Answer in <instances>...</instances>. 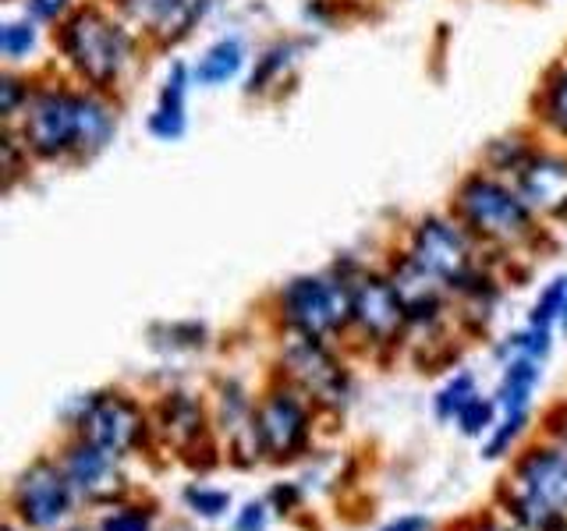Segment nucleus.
<instances>
[{
    "label": "nucleus",
    "instance_id": "1",
    "mask_svg": "<svg viewBox=\"0 0 567 531\" xmlns=\"http://www.w3.org/2000/svg\"><path fill=\"white\" fill-rule=\"evenodd\" d=\"M121 96L85 88L64 79L61 71H47L35 79L25 114L4 132L18 135L40 170H75L111 153L121 138Z\"/></svg>",
    "mask_w": 567,
    "mask_h": 531
},
{
    "label": "nucleus",
    "instance_id": "17",
    "mask_svg": "<svg viewBox=\"0 0 567 531\" xmlns=\"http://www.w3.org/2000/svg\"><path fill=\"white\" fill-rule=\"evenodd\" d=\"M0 64L25 75H47L53 71V32L18 8H8L0 18Z\"/></svg>",
    "mask_w": 567,
    "mask_h": 531
},
{
    "label": "nucleus",
    "instance_id": "30",
    "mask_svg": "<svg viewBox=\"0 0 567 531\" xmlns=\"http://www.w3.org/2000/svg\"><path fill=\"white\" fill-rule=\"evenodd\" d=\"M496 412H501V404H496V397H472L465 404V412H461L454 421H457V429L465 433V436H483L489 433L493 425H496Z\"/></svg>",
    "mask_w": 567,
    "mask_h": 531
},
{
    "label": "nucleus",
    "instance_id": "22",
    "mask_svg": "<svg viewBox=\"0 0 567 531\" xmlns=\"http://www.w3.org/2000/svg\"><path fill=\"white\" fill-rule=\"evenodd\" d=\"M543 365L536 358H511L501 365V383H496V404L504 415H518L532 407V397L543 383Z\"/></svg>",
    "mask_w": 567,
    "mask_h": 531
},
{
    "label": "nucleus",
    "instance_id": "20",
    "mask_svg": "<svg viewBox=\"0 0 567 531\" xmlns=\"http://www.w3.org/2000/svg\"><path fill=\"white\" fill-rule=\"evenodd\" d=\"M153 421L177 450H188L199 439H206V407L199 397L185 394V389H171V394L159 397Z\"/></svg>",
    "mask_w": 567,
    "mask_h": 531
},
{
    "label": "nucleus",
    "instance_id": "34",
    "mask_svg": "<svg viewBox=\"0 0 567 531\" xmlns=\"http://www.w3.org/2000/svg\"><path fill=\"white\" fill-rule=\"evenodd\" d=\"M262 528H266V507L262 503H248L235 521V531H262Z\"/></svg>",
    "mask_w": 567,
    "mask_h": 531
},
{
    "label": "nucleus",
    "instance_id": "23",
    "mask_svg": "<svg viewBox=\"0 0 567 531\" xmlns=\"http://www.w3.org/2000/svg\"><path fill=\"white\" fill-rule=\"evenodd\" d=\"M150 344L159 354H199L209 347V326L199 319H164L150 326Z\"/></svg>",
    "mask_w": 567,
    "mask_h": 531
},
{
    "label": "nucleus",
    "instance_id": "10",
    "mask_svg": "<svg viewBox=\"0 0 567 531\" xmlns=\"http://www.w3.org/2000/svg\"><path fill=\"white\" fill-rule=\"evenodd\" d=\"M75 429L82 439L96 442L106 454H132L146 439V412L142 404L121 389H103V394H85L75 404Z\"/></svg>",
    "mask_w": 567,
    "mask_h": 531
},
{
    "label": "nucleus",
    "instance_id": "35",
    "mask_svg": "<svg viewBox=\"0 0 567 531\" xmlns=\"http://www.w3.org/2000/svg\"><path fill=\"white\" fill-rule=\"evenodd\" d=\"M383 531H430V524H425L422 518H401L394 524H386Z\"/></svg>",
    "mask_w": 567,
    "mask_h": 531
},
{
    "label": "nucleus",
    "instance_id": "36",
    "mask_svg": "<svg viewBox=\"0 0 567 531\" xmlns=\"http://www.w3.org/2000/svg\"><path fill=\"white\" fill-rule=\"evenodd\" d=\"M274 503H280V507H295V503H298V492H295L291 486H288V489H280V486H277V489H274Z\"/></svg>",
    "mask_w": 567,
    "mask_h": 531
},
{
    "label": "nucleus",
    "instance_id": "29",
    "mask_svg": "<svg viewBox=\"0 0 567 531\" xmlns=\"http://www.w3.org/2000/svg\"><path fill=\"white\" fill-rule=\"evenodd\" d=\"M82 4H85V0H11V8H18L22 14H29L32 22L47 25L50 32H53V29H61Z\"/></svg>",
    "mask_w": 567,
    "mask_h": 531
},
{
    "label": "nucleus",
    "instance_id": "6",
    "mask_svg": "<svg viewBox=\"0 0 567 531\" xmlns=\"http://www.w3.org/2000/svg\"><path fill=\"white\" fill-rule=\"evenodd\" d=\"M274 323L280 333L316 336V341H348L351 294L348 280L327 266L319 273H298L284 280L270 301Z\"/></svg>",
    "mask_w": 567,
    "mask_h": 531
},
{
    "label": "nucleus",
    "instance_id": "4",
    "mask_svg": "<svg viewBox=\"0 0 567 531\" xmlns=\"http://www.w3.org/2000/svg\"><path fill=\"white\" fill-rule=\"evenodd\" d=\"M333 270L348 280L351 294V326L348 341L362 351H398L412 336L408 309L394 288V280L383 270V262H369L354 252H341Z\"/></svg>",
    "mask_w": 567,
    "mask_h": 531
},
{
    "label": "nucleus",
    "instance_id": "5",
    "mask_svg": "<svg viewBox=\"0 0 567 531\" xmlns=\"http://www.w3.org/2000/svg\"><path fill=\"white\" fill-rule=\"evenodd\" d=\"M398 244L404 248L415 262H422L433 277H440L451 288V298L468 288L475 277H483L496 262L472 230L461 223L454 212L443 209H425L401 227Z\"/></svg>",
    "mask_w": 567,
    "mask_h": 531
},
{
    "label": "nucleus",
    "instance_id": "12",
    "mask_svg": "<svg viewBox=\"0 0 567 531\" xmlns=\"http://www.w3.org/2000/svg\"><path fill=\"white\" fill-rule=\"evenodd\" d=\"M522 191L528 209L554 230H567V146L543 138L539 149L511 181Z\"/></svg>",
    "mask_w": 567,
    "mask_h": 531
},
{
    "label": "nucleus",
    "instance_id": "3",
    "mask_svg": "<svg viewBox=\"0 0 567 531\" xmlns=\"http://www.w3.org/2000/svg\"><path fill=\"white\" fill-rule=\"evenodd\" d=\"M447 209L465 223L478 244L514 277L518 262H536L554 248L557 235L549 230L536 212L528 209L522 191L504 177L483 167L465 170L447 195Z\"/></svg>",
    "mask_w": 567,
    "mask_h": 531
},
{
    "label": "nucleus",
    "instance_id": "26",
    "mask_svg": "<svg viewBox=\"0 0 567 531\" xmlns=\"http://www.w3.org/2000/svg\"><path fill=\"white\" fill-rule=\"evenodd\" d=\"M478 397V383L472 372H454V376L436 389L433 397V412L440 421H454L461 412H465V404Z\"/></svg>",
    "mask_w": 567,
    "mask_h": 531
},
{
    "label": "nucleus",
    "instance_id": "19",
    "mask_svg": "<svg viewBox=\"0 0 567 531\" xmlns=\"http://www.w3.org/2000/svg\"><path fill=\"white\" fill-rule=\"evenodd\" d=\"M64 471L82 496L89 500H111L121 489V475L114 471V454H106L103 447L89 439H79L75 447L68 450Z\"/></svg>",
    "mask_w": 567,
    "mask_h": 531
},
{
    "label": "nucleus",
    "instance_id": "18",
    "mask_svg": "<svg viewBox=\"0 0 567 531\" xmlns=\"http://www.w3.org/2000/svg\"><path fill=\"white\" fill-rule=\"evenodd\" d=\"M528 114H532L528 124L543 138L567 146V50L546 64V71L536 82V93H532Z\"/></svg>",
    "mask_w": 567,
    "mask_h": 531
},
{
    "label": "nucleus",
    "instance_id": "21",
    "mask_svg": "<svg viewBox=\"0 0 567 531\" xmlns=\"http://www.w3.org/2000/svg\"><path fill=\"white\" fill-rule=\"evenodd\" d=\"M543 135L532 128V124H522V128H507L501 135H493L483 149H478V167L504 177V181H514L522 174V167L532 159V153L539 149Z\"/></svg>",
    "mask_w": 567,
    "mask_h": 531
},
{
    "label": "nucleus",
    "instance_id": "37",
    "mask_svg": "<svg viewBox=\"0 0 567 531\" xmlns=\"http://www.w3.org/2000/svg\"><path fill=\"white\" fill-rule=\"evenodd\" d=\"M557 333L567 336V291H564V305H560V319H557Z\"/></svg>",
    "mask_w": 567,
    "mask_h": 531
},
{
    "label": "nucleus",
    "instance_id": "28",
    "mask_svg": "<svg viewBox=\"0 0 567 531\" xmlns=\"http://www.w3.org/2000/svg\"><path fill=\"white\" fill-rule=\"evenodd\" d=\"M564 291H567V273H560V277H554V280H546L543 288H539V294H536V301H532V309H528V319H525V323L557 333V319H560V305H564Z\"/></svg>",
    "mask_w": 567,
    "mask_h": 531
},
{
    "label": "nucleus",
    "instance_id": "7",
    "mask_svg": "<svg viewBox=\"0 0 567 531\" xmlns=\"http://www.w3.org/2000/svg\"><path fill=\"white\" fill-rule=\"evenodd\" d=\"M277 376L291 383L312 407H327V412H341L351 397V368L333 341L280 333Z\"/></svg>",
    "mask_w": 567,
    "mask_h": 531
},
{
    "label": "nucleus",
    "instance_id": "27",
    "mask_svg": "<svg viewBox=\"0 0 567 531\" xmlns=\"http://www.w3.org/2000/svg\"><path fill=\"white\" fill-rule=\"evenodd\" d=\"M40 170L32 164V156L25 153V146L18 142V135L4 132V146H0V181H4V191L14 195L22 185H29V177Z\"/></svg>",
    "mask_w": 567,
    "mask_h": 531
},
{
    "label": "nucleus",
    "instance_id": "11",
    "mask_svg": "<svg viewBox=\"0 0 567 531\" xmlns=\"http://www.w3.org/2000/svg\"><path fill=\"white\" fill-rule=\"evenodd\" d=\"M312 429V404L280 376L256 397V436L259 450L277 460L306 450Z\"/></svg>",
    "mask_w": 567,
    "mask_h": 531
},
{
    "label": "nucleus",
    "instance_id": "9",
    "mask_svg": "<svg viewBox=\"0 0 567 531\" xmlns=\"http://www.w3.org/2000/svg\"><path fill=\"white\" fill-rule=\"evenodd\" d=\"M153 53L185 46L213 22L224 0H111Z\"/></svg>",
    "mask_w": 567,
    "mask_h": 531
},
{
    "label": "nucleus",
    "instance_id": "8",
    "mask_svg": "<svg viewBox=\"0 0 567 531\" xmlns=\"http://www.w3.org/2000/svg\"><path fill=\"white\" fill-rule=\"evenodd\" d=\"M514 513L536 531H560L567 513V454L560 447H536L522 457Z\"/></svg>",
    "mask_w": 567,
    "mask_h": 531
},
{
    "label": "nucleus",
    "instance_id": "25",
    "mask_svg": "<svg viewBox=\"0 0 567 531\" xmlns=\"http://www.w3.org/2000/svg\"><path fill=\"white\" fill-rule=\"evenodd\" d=\"M40 75H25V71H0V124L11 128L18 117L25 114V106L32 100V88Z\"/></svg>",
    "mask_w": 567,
    "mask_h": 531
},
{
    "label": "nucleus",
    "instance_id": "24",
    "mask_svg": "<svg viewBox=\"0 0 567 531\" xmlns=\"http://www.w3.org/2000/svg\"><path fill=\"white\" fill-rule=\"evenodd\" d=\"M554 330H543V326H518V330H511L504 341H496L493 344V358L496 362H511V358H536V362H546L549 358V351H554Z\"/></svg>",
    "mask_w": 567,
    "mask_h": 531
},
{
    "label": "nucleus",
    "instance_id": "31",
    "mask_svg": "<svg viewBox=\"0 0 567 531\" xmlns=\"http://www.w3.org/2000/svg\"><path fill=\"white\" fill-rule=\"evenodd\" d=\"M525 425H528V412L504 415V421H496V425H493V439L486 442V457H489V460L504 457V454L514 447V439H518V436L525 433Z\"/></svg>",
    "mask_w": 567,
    "mask_h": 531
},
{
    "label": "nucleus",
    "instance_id": "16",
    "mask_svg": "<svg viewBox=\"0 0 567 531\" xmlns=\"http://www.w3.org/2000/svg\"><path fill=\"white\" fill-rule=\"evenodd\" d=\"M252 40L241 29H224L199 46V53L192 61V75L199 93H224V88H235L245 82L248 64H252Z\"/></svg>",
    "mask_w": 567,
    "mask_h": 531
},
{
    "label": "nucleus",
    "instance_id": "13",
    "mask_svg": "<svg viewBox=\"0 0 567 531\" xmlns=\"http://www.w3.org/2000/svg\"><path fill=\"white\" fill-rule=\"evenodd\" d=\"M199 93L188 58H171L164 64L146 111V135L159 146H177L192 132V96Z\"/></svg>",
    "mask_w": 567,
    "mask_h": 531
},
{
    "label": "nucleus",
    "instance_id": "2",
    "mask_svg": "<svg viewBox=\"0 0 567 531\" xmlns=\"http://www.w3.org/2000/svg\"><path fill=\"white\" fill-rule=\"evenodd\" d=\"M150 58V43L111 0H85L61 29H53V71L121 100L146 75Z\"/></svg>",
    "mask_w": 567,
    "mask_h": 531
},
{
    "label": "nucleus",
    "instance_id": "15",
    "mask_svg": "<svg viewBox=\"0 0 567 531\" xmlns=\"http://www.w3.org/2000/svg\"><path fill=\"white\" fill-rule=\"evenodd\" d=\"M71 492L75 486L64 468L35 460L14 486V510L29 528H58L71 510Z\"/></svg>",
    "mask_w": 567,
    "mask_h": 531
},
{
    "label": "nucleus",
    "instance_id": "32",
    "mask_svg": "<svg viewBox=\"0 0 567 531\" xmlns=\"http://www.w3.org/2000/svg\"><path fill=\"white\" fill-rule=\"evenodd\" d=\"M185 503L203 513V518H220V513H227L230 507V496L224 489H206V486H188L185 489Z\"/></svg>",
    "mask_w": 567,
    "mask_h": 531
},
{
    "label": "nucleus",
    "instance_id": "14",
    "mask_svg": "<svg viewBox=\"0 0 567 531\" xmlns=\"http://www.w3.org/2000/svg\"><path fill=\"white\" fill-rule=\"evenodd\" d=\"M306 53H309L306 35H298V32L270 35V40L256 46L252 64H248V75L241 82V93L256 103L280 100L298 82V71H301V64H306Z\"/></svg>",
    "mask_w": 567,
    "mask_h": 531
},
{
    "label": "nucleus",
    "instance_id": "33",
    "mask_svg": "<svg viewBox=\"0 0 567 531\" xmlns=\"http://www.w3.org/2000/svg\"><path fill=\"white\" fill-rule=\"evenodd\" d=\"M100 531H150V513L142 510H117L103 521Z\"/></svg>",
    "mask_w": 567,
    "mask_h": 531
}]
</instances>
